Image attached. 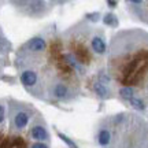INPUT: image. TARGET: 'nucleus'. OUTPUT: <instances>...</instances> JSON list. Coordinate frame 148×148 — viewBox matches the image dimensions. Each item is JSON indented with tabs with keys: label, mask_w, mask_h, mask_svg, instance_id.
<instances>
[{
	"label": "nucleus",
	"mask_w": 148,
	"mask_h": 148,
	"mask_svg": "<svg viewBox=\"0 0 148 148\" xmlns=\"http://www.w3.org/2000/svg\"><path fill=\"white\" fill-rule=\"evenodd\" d=\"M96 143L100 148H147L145 119L133 112H118L101 119Z\"/></svg>",
	"instance_id": "obj_2"
},
{
	"label": "nucleus",
	"mask_w": 148,
	"mask_h": 148,
	"mask_svg": "<svg viewBox=\"0 0 148 148\" xmlns=\"http://www.w3.org/2000/svg\"><path fill=\"white\" fill-rule=\"evenodd\" d=\"M137 92L138 90L132 88V86H119L118 90H116V95L119 96V99H122V100L126 103L127 100L136 97V96H137Z\"/></svg>",
	"instance_id": "obj_10"
},
{
	"label": "nucleus",
	"mask_w": 148,
	"mask_h": 148,
	"mask_svg": "<svg viewBox=\"0 0 148 148\" xmlns=\"http://www.w3.org/2000/svg\"><path fill=\"white\" fill-rule=\"evenodd\" d=\"M106 4H107V7H110V8H116L118 1H115V0H107Z\"/></svg>",
	"instance_id": "obj_17"
},
{
	"label": "nucleus",
	"mask_w": 148,
	"mask_h": 148,
	"mask_svg": "<svg viewBox=\"0 0 148 148\" xmlns=\"http://www.w3.org/2000/svg\"><path fill=\"white\" fill-rule=\"evenodd\" d=\"M30 148H49L47 143H33L30 144Z\"/></svg>",
	"instance_id": "obj_16"
},
{
	"label": "nucleus",
	"mask_w": 148,
	"mask_h": 148,
	"mask_svg": "<svg viewBox=\"0 0 148 148\" xmlns=\"http://www.w3.org/2000/svg\"><path fill=\"white\" fill-rule=\"evenodd\" d=\"M1 81H7V82H11V84H15V78L14 77H8V75H3L1 77Z\"/></svg>",
	"instance_id": "obj_18"
},
{
	"label": "nucleus",
	"mask_w": 148,
	"mask_h": 148,
	"mask_svg": "<svg viewBox=\"0 0 148 148\" xmlns=\"http://www.w3.org/2000/svg\"><path fill=\"white\" fill-rule=\"evenodd\" d=\"M85 19L92 22V23H97V22L101 19V15H100V12H97V11H95V12H88V14H85Z\"/></svg>",
	"instance_id": "obj_15"
},
{
	"label": "nucleus",
	"mask_w": 148,
	"mask_h": 148,
	"mask_svg": "<svg viewBox=\"0 0 148 148\" xmlns=\"http://www.w3.org/2000/svg\"><path fill=\"white\" fill-rule=\"evenodd\" d=\"M89 47H90V51L95 53L97 58L104 56V55L107 53V51H108L104 33H103V30H100L99 27H97L96 30H93V33L90 34Z\"/></svg>",
	"instance_id": "obj_6"
},
{
	"label": "nucleus",
	"mask_w": 148,
	"mask_h": 148,
	"mask_svg": "<svg viewBox=\"0 0 148 148\" xmlns=\"http://www.w3.org/2000/svg\"><path fill=\"white\" fill-rule=\"evenodd\" d=\"M22 86L36 97H40V74L36 69H23L19 73Z\"/></svg>",
	"instance_id": "obj_5"
},
{
	"label": "nucleus",
	"mask_w": 148,
	"mask_h": 148,
	"mask_svg": "<svg viewBox=\"0 0 148 148\" xmlns=\"http://www.w3.org/2000/svg\"><path fill=\"white\" fill-rule=\"evenodd\" d=\"M107 74L112 82L147 92L148 48L147 32L122 30L112 37L107 58Z\"/></svg>",
	"instance_id": "obj_1"
},
{
	"label": "nucleus",
	"mask_w": 148,
	"mask_h": 148,
	"mask_svg": "<svg viewBox=\"0 0 148 148\" xmlns=\"http://www.w3.org/2000/svg\"><path fill=\"white\" fill-rule=\"evenodd\" d=\"M11 4L18 5L16 8L21 11L23 15L29 18H42L51 11L55 3L52 1H41V0H33V1H12Z\"/></svg>",
	"instance_id": "obj_4"
},
{
	"label": "nucleus",
	"mask_w": 148,
	"mask_h": 148,
	"mask_svg": "<svg viewBox=\"0 0 148 148\" xmlns=\"http://www.w3.org/2000/svg\"><path fill=\"white\" fill-rule=\"evenodd\" d=\"M29 138L34 140V143H44V141H49V133H48V129L45 126V123H38V122H34L30 127V130L27 133Z\"/></svg>",
	"instance_id": "obj_8"
},
{
	"label": "nucleus",
	"mask_w": 148,
	"mask_h": 148,
	"mask_svg": "<svg viewBox=\"0 0 148 148\" xmlns=\"http://www.w3.org/2000/svg\"><path fill=\"white\" fill-rule=\"evenodd\" d=\"M56 134H58V137L60 138V140H62L63 143L67 144V147H69V148H78V145L74 143V141L69 137V136H66L64 133H62V132H59V130H56Z\"/></svg>",
	"instance_id": "obj_14"
},
{
	"label": "nucleus",
	"mask_w": 148,
	"mask_h": 148,
	"mask_svg": "<svg viewBox=\"0 0 148 148\" xmlns=\"http://www.w3.org/2000/svg\"><path fill=\"white\" fill-rule=\"evenodd\" d=\"M8 108V121H10L11 127L15 132L23 133L27 127L30 126L34 116L37 115L38 111L30 104L26 103H19V101L10 99V104L7 106Z\"/></svg>",
	"instance_id": "obj_3"
},
{
	"label": "nucleus",
	"mask_w": 148,
	"mask_h": 148,
	"mask_svg": "<svg viewBox=\"0 0 148 148\" xmlns=\"http://www.w3.org/2000/svg\"><path fill=\"white\" fill-rule=\"evenodd\" d=\"M101 21H103V23H104L106 26L114 27V29H116V27L119 26V19H118V16H116L115 14H112V12L104 14L103 18H101Z\"/></svg>",
	"instance_id": "obj_13"
},
{
	"label": "nucleus",
	"mask_w": 148,
	"mask_h": 148,
	"mask_svg": "<svg viewBox=\"0 0 148 148\" xmlns=\"http://www.w3.org/2000/svg\"><path fill=\"white\" fill-rule=\"evenodd\" d=\"M126 104H129V107H132L133 110L140 111V112L147 110V101H145V99H143L141 96H136V97H133L130 100H127Z\"/></svg>",
	"instance_id": "obj_12"
},
{
	"label": "nucleus",
	"mask_w": 148,
	"mask_h": 148,
	"mask_svg": "<svg viewBox=\"0 0 148 148\" xmlns=\"http://www.w3.org/2000/svg\"><path fill=\"white\" fill-rule=\"evenodd\" d=\"M11 51H12V47H11L10 40L4 36V33L0 27V79L4 75V69L10 64L8 55Z\"/></svg>",
	"instance_id": "obj_7"
},
{
	"label": "nucleus",
	"mask_w": 148,
	"mask_h": 148,
	"mask_svg": "<svg viewBox=\"0 0 148 148\" xmlns=\"http://www.w3.org/2000/svg\"><path fill=\"white\" fill-rule=\"evenodd\" d=\"M143 4H145V1H138V0H130V1H126V5H129V10H132V12L137 16L138 19L143 18V21L147 22V19L141 15V7H140V5H143ZM145 10H147V8H145ZM143 11H144V8H143ZM143 14L144 15H147V11H144Z\"/></svg>",
	"instance_id": "obj_11"
},
{
	"label": "nucleus",
	"mask_w": 148,
	"mask_h": 148,
	"mask_svg": "<svg viewBox=\"0 0 148 148\" xmlns=\"http://www.w3.org/2000/svg\"><path fill=\"white\" fill-rule=\"evenodd\" d=\"M90 89L95 93L100 100H107V99H111L112 97V89L110 86H106L104 84L99 82L97 79H93L92 84H90Z\"/></svg>",
	"instance_id": "obj_9"
}]
</instances>
